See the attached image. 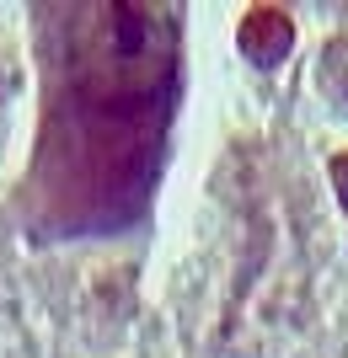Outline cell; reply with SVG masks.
I'll return each instance as SVG.
<instances>
[{"mask_svg": "<svg viewBox=\"0 0 348 358\" xmlns=\"http://www.w3.org/2000/svg\"><path fill=\"white\" fill-rule=\"evenodd\" d=\"M177 107V16L167 6L97 0L64 11L32 203L54 230L134 224Z\"/></svg>", "mask_w": 348, "mask_h": 358, "instance_id": "obj_1", "label": "cell"}, {"mask_svg": "<svg viewBox=\"0 0 348 358\" xmlns=\"http://www.w3.org/2000/svg\"><path fill=\"white\" fill-rule=\"evenodd\" d=\"M333 187H337V203H343V214H348V155H333Z\"/></svg>", "mask_w": 348, "mask_h": 358, "instance_id": "obj_4", "label": "cell"}, {"mask_svg": "<svg viewBox=\"0 0 348 358\" xmlns=\"http://www.w3.org/2000/svg\"><path fill=\"white\" fill-rule=\"evenodd\" d=\"M236 43H242V54L258 70H273V64L289 59V48H295V22H289L279 6H252V11L242 16V27H236Z\"/></svg>", "mask_w": 348, "mask_h": 358, "instance_id": "obj_2", "label": "cell"}, {"mask_svg": "<svg viewBox=\"0 0 348 358\" xmlns=\"http://www.w3.org/2000/svg\"><path fill=\"white\" fill-rule=\"evenodd\" d=\"M327 75H333V86L348 96V38H337V43L327 48Z\"/></svg>", "mask_w": 348, "mask_h": 358, "instance_id": "obj_3", "label": "cell"}]
</instances>
